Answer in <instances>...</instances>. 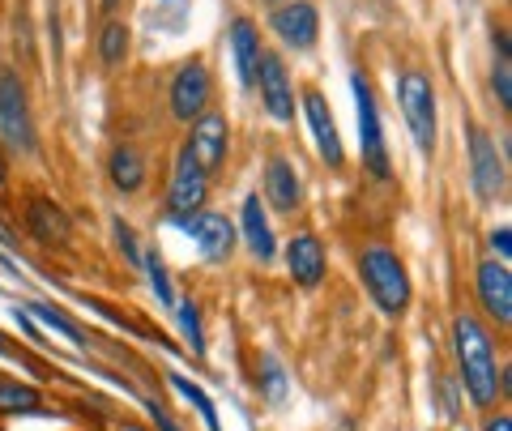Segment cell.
<instances>
[{
    "label": "cell",
    "mask_w": 512,
    "mask_h": 431,
    "mask_svg": "<svg viewBox=\"0 0 512 431\" xmlns=\"http://www.w3.org/2000/svg\"><path fill=\"white\" fill-rule=\"evenodd\" d=\"M171 380V389L175 393H180L184 397V402H192V406H197V414H201V419H205V427H210V431H222V423H218V414H214V402H210V397H205L197 385H192V380H184V376H167Z\"/></svg>",
    "instance_id": "22"
},
{
    "label": "cell",
    "mask_w": 512,
    "mask_h": 431,
    "mask_svg": "<svg viewBox=\"0 0 512 431\" xmlns=\"http://www.w3.org/2000/svg\"><path fill=\"white\" fill-rule=\"evenodd\" d=\"M286 269H291V278L299 286H320L325 282V248L316 244L312 235H295L291 244H286Z\"/></svg>",
    "instance_id": "15"
},
{
    "label": "cell",
    "mask_w": 512,
    "mask_h": 431,
    "mask_svg": "<svg viewBox=\"0 0 512 431\" xmlns=\"http://www.w3.org/2000/svg\"><path fill=\"white\" fill-rule=\"evenodd\" d=\"M39 410H43L39 389L18 385V380L0 376V414H39Z\"/></svg>",
    "instance_id": "21"
},
{
    "label": "cell",
    "mask_w": 512,
    "mask_h": 431,
    "mask_svg": "<svg viewBox=\"0 0 512 431\" xmlns=\"http://www.w3.org/2000/svg\"><path fill=\"white\" fill-rule=\"evenodd\" d=\"M99 56L103 65H120V60L128 56V26L124 22H107L103 35H99Z\"/></svg>",
    "instance_id": "24"
},
{
    "label": "cell",
    "mask_w": 512,
    "mask_h": 431,
    "mask_svg": "<svg viewBox=\"0 0 512 431\" xmlns=\"http://www.w3.org/2000/svg\"><path fill=\"white\" fill-rule=\"evenodd\" d=\"M470 180H474V193L483 201H495L508 184L504 154L495 150V141L483 129H470Z\"/></svg>",
    "instance_id": "7"
},
{
    "label": "cell",
    "mask_w": 512,
    "mask_h": 431,
    "mask_svg": "<svg viewBox=\"0 0 512 431\" xmlns=\"http://www.w3.org/2000/svg\"><path fill=\"white\" fill-rule=\"evenodd\" d=\"M5 350H9V338H5V333H0V355H5Z\"/></svg>",
    "instance_id": "34"
},
{
    "label": "cell",
    "mask_w": 512,
    "mask_h": 431,
    "mask_svg": "<svg viewBox=\"0 0 512 431\" xmlns=\"http://www.w3.org/2000/svg\"><path fill=\"white\" fill-rule=\"evenodd\" d=\"M474 286H478V303H483L500 325H508L512 321V274H508V265L483 261L478 274H474Z\"/></svg>",
    "instance_id": "12"
},
{
    "label": "cell",
    "mask_w": 512,
    "mask_h": 431,
    "mask_svg": "<svg viewBox=\"0 0 512 431\" xmlns=\"http://www.w3.org/2000/svg\"><path fill=\"white\" fill-rule=\"evenodd\" d=\"M175 227L197 239V248H201L210 261H227L231 248H235V227H231V218H222V214H214V210H201V214H192V218H184V222H175Z\"/></svg>",
    "instance_id": "10"
},
{
    "label": "cell",
    "mask_w": 512,
    "mask_h": 431,
    "mask_svg": "<svg viewBox=\"0 0 512 431\" xmlns=\"http://www.w3.org/2000/svg\"><path fill=\"white\" fill-rule=\"evenodd\" d=\"M359 274H363L367 291H372L380 312H389V316H402L406 312V303H410V278H406L402 261H397L389 248H367L363 257H359Z\"/></svg>",
    "instance_id": "2"
},
{
    "label": "cell",
    "mask_w": 512,
    "mask_h": 431,
    "mask_svg": "<svg viewBox=\"0 0 512 431\" xmlns=\"http://www.w3.org/2000/svg\"><path fill=\"white\" fill-rule=\"evenodd\" d=\"M116 5H120V0H99V9H103V13H111Z\"/></svg>",
    "instance_id": "33"
},
{
    "label": "cell",
    "mask_w": 512,
    "mask_h": 431,
    "mask_svg": "<svg viewBox=\"0 0 512 431\" xmlns=\"http://www.w3.org/2000/svg\"><path fill=\"white\" fill-rule=\"evenodd\" d=\"M239 222H244V244L252 248V257L256 261H274L278 244H274V231H269V218H265V201L261 197H248Z\"/></svg>",
    "instance_id": "18"
},
{
    "label": "cell",
    "mask_w": 512,
    "mask_h": 431,
    "mask_svg": "<svg viewBox=\"0 0 512 431\" xmlns=\"http://www.w3.org/2000/svg\"><path fill=\"white\" fill-rule=\"evenodd\" d=\"M141 265H146V278H150V286H154L158 303H175V295H171V282H167V269H163V261H158L154 252H146V257H141Z\"/></svg>",
    "instance_id": "26"
},
{
    "label": "cell",
    "mask_w": 512,
    "mask_h": 431,
    "mask_svg": "<svg viewBox=\"0 0 512 431\" xmlns=\"http://www.w3.org/2000/svg\"><path fill=\"white\" fill-rule=\"evenodd\" d=\"M26 316H35V321H43L47 329H56V333H64L69 342H77V346H86V333L77 329L69 316H60L56 308H47V303H26Z\"/></svg>",
    "instance_id": "23"
},
{
    "label": "cell",
    "mask_w": 512,
    "mask_h": 431,
    "mask_svg": "<svg viewBox=\"0 0 512 431\" xmlns=\"http://www.w3.org/2000/svg\"><path fill=\"white\" fill-rule=\"evenodd\" d=\"M205 103H210V73H205L201 60H188L171 82V116L197 120V116H205Z\"/></svg>",
    "instance_id": "9"
},
{
    "label": "cell",
    "mask_w": 512,
    "mask_h": 431,
    "mask_svg": "<svg viewBox=\"0 0 512 431\" xmlns=\"http://www.w3.org/2000/svg\"><path fill=\"white\" fill-rule=\"evenodd\" d=\"M265 197L274 201V210H282V214L299 210L303 184H299V171H295L291 158H269V167H265Z\"/></svg>",
    "instance_id": "16"
},
{
    "label": "cell",
    "mask_w": 512,
    "mask_h": 431,
    "mask_svg": "<svg viewBox=\"0 0 512 431\" xmlns=\"http://www.w3.org/2000/svg\"><path fill=\"white\" fill-rule=\"evenodd\" d=\"M192 163H197L205 175L222 171V163H227V120L214 116V111H205V116H197V124H192V137L188 146Z\"/></svg>",
    "instance_id": "8"
},
{
    "label": "cell",
    "mask_w": 512,
    "mask_h": 431,
    "mask_svg": "<svg viewBox=\"0 0 512 431\" xmlns=\"http://www.w3.org/2000/svg\"><path fill=\"white\" fill-rule=\"evenodd\" d=\"M256 86H261L265 111H269L274 120H291V116H295L291 73L282 69V60H278V56H261V65H256Z\"/></svg>",
    "instance_id": "11"
},
{
    "label": "cell",
    "mask_w": 512,
    "mask_h": 431,
    "mask_svg": "<svg viewBox=\"0 0 512 431\" xmlns=\"http://www.w3.org/2000/svg\"><path fill=\"white\" fill-rule=\"evenodd\" d=\"M150 410H154V423H158V431H184V427H180V423H175V419H171V414H167L163 406H158V402H154Z\"/></svg>",
    "instance_id": "31"
},
{
    "label": "cell",
    "mask_w": 512,
    "mask_h": 431,
    "mask_svg": "<svg viewBox=\"0 0 512 431\" xmlns=\"http://www.w3.org/2000/svg\"><path fill=\"white\" fill-rule=\"evenodd\" d=\"M116 239H120L124 257L133 261V265H141V248H137V235H133V227H128V222H116Z\"/></svg>",
    "instance_id": "29"
},
{
    "label": "cell",
    "mask_w": 512,
    "mask_h": 431,
    "mask_svg": "<svg viewBox=\"0 0 512 431\" xmlns=\"http://www.w3.org/2000/svg\"><path fill=\"white\" fill-rule=\"evenodd\" d=\"M205 188H210V175H205L197 163H192L188 150H180V158H175L171 188H167V214H171V222H184V218H192V214H201Z\"/></svg>",
    "instance_id": "5"
},
{
    "label": "cell",
    "mask_w": 512,
    "mask_h": 431,
    "mask_svg": "<svg viewBox=\"0 0 512 431\" xmlns=\"http://www.w3.org/2000/svg\"><path fill=\"white\" fill-rule=\"evenodd\" d=\"M453 338H457V359H461V380L474 397V406H491L504 393V372L495 367V346L483 321L470 312H461L453 321Z\"/></svg>",
    "instance_id": "1"
},
{
    "label": "cell",
    "mask_w": 512,
    "mask_h": 431,
    "mask_svg": "<svg viewBox=\"0 0 512 431\" xmlns=\"http://www.w3.org/2000/svg\"><path fill=\"white\" fill-rule=\"evenodd\" d=\"M495 94H500V107H512V73H508V56H500V65L491 73Z\"/></svg>",
    "instance_id": "28"
},
{
    "label": "cell",
    "mask_w": 512,
    "mask_h": 431,
    "mask_svg": "<svg viewBox=\"0 0 512 431\" xmlns=\"http://www.w3.org/2000/svg\"><path fill=\"white\" fill-rule=\"evenodd\" d=\"M231 52H235V69H239V82L256 86V65H261V43H256V26L248 18H239L231 26Z\"/></svg>",
    "instance_id": "19"
},
{
    "label": "cell",
    "mask_w": 512,
    "mask_h": 431,
    "mask_svg": "<svg viewBox=\"0 0 512 431\" xmlns=\"http://www.w3.org/2000/svg\"><path fill=\"white\" fill-rule=\"evenodd\" d=\"M350 90H355V103H359V133H363V158L372 167L376 180H389V158H384V133H380V111L372 99V86L367 77L355 73L350 77Z\"/></svg>",
    "instance_id": "6"
},
{
    "label": "cell",
    "mask_w": 512,
    "mask_h": 431,
    "mask_svg": "<svg viewBox=\"0 0 512 431\" xmlns=\"http://www.w3.org/2000/svg\"><path fill=\"white\" fill-rule=\"evenodd\" d=\"M269 26H274V35L282 43H291V47H312L316 43V9L308 5V0H291V5L274 9Z\"/></svg>",
    "instance_id": "13"
},
{
    "label": "cell",
    "mask_w": 512,
    "mask_h": 431,
    "mask_svg": "<svg viewBox=\"0 0 512 431\" xmlns=\"http://www.w3.org/2000/svg\"><path fill=\"white\" fill-rule=\"evenodd\" d=\"M491 248L500 252V265H508V252H512V244H508V227H500V231H491Z\"/></svg>",
    "instance_id": "30"
},
{
    "label": "cell",
    "mask_w": 512,
    "mask_h": 431,
    "mask_svg": "<svg viewBox=\"0 0 512 431\" xmlns=\"http://www.w3.org/2000/svg\"><path fill=\"white\" fill-rule=\"evenodd\" d=\"M303 111H308V124H312V137H316V150L325 158L329 167H342L346 163V150H342V137H338V124H333L325 99L312 90L308 99H303Z\"/></svg>",
    "instance_id": "14"
},
{
    "label": "cell",
    "mask_w": 512,
    "mask_h": 431,
    "mask_svg": "<svg viewBox=\"0 0 512 431\" xmlns=\"http://www.w3.org/2000/svg\"><path fill=\"white\" fill-rule=\"evenodd\" d=\"M483 431H512V419H508V414H495V419Z\"/></svg>",
    "instance_id": "32"
},
{
    "label": "cell",
    "mask_w": 512,
    "mask_h": 431,
    "mask_svg": "<svg viewBox=\"0 0 512 431\" xmlns=\"http://www.w3.org/2000/svg\"><path fill=\"white\" fill-rule=\"evenodd\" d=\"M0 184H5V158H0Z\"/></svg>",
    "instance_id": "36"
},
{
    "label": "cell",
    "mask_w": 512,
    "mask_h": 431,
    "mask_svg": "<svg viewBox=\"0 0 512 431\" xmlns=\"http://www.w3.org/2000/svg\"><path fill=\"white\" fill-rule=\"evenodd\" d=\"M26 227L39 244H69V235H73L69 214H64L56 201H43V197L26 205Z\"/></svg>",
    "instance_id": "17"
},
{
    "label": "cell",
    "mask_w": 512,
    "mask_h": 431,
    "mask_svg": "<svg viewBox=\"0 0 512 431\" xmlns=\"http://www.w3.org/2000/svg\"><path fill=\"white\" fill-rule=\"evenodd\" d=\"M0 141L18 154L35 150V120L26 107V86L13 69H0Z\"/></svg>",
    "instance_id": "3"
},
{
    "label": "cell",
    "mask_w": 512,
    "mask_h": 431,
    "mask_svg": "<svg viewBox=\"0 0 512 431\" xmlns=\"http://www.w3.org/2000/svg\"><path fill=\"white\" fill-rule=\"evenodd\" d=\"M261 389H265V397H269V402H274V406H282L286 402V372H282V363L274 359V355H265L261 359Z\"/></svg>",
    "instance_id": "25"
},
{
    "label": "cell",
    "mask_w": 512,
    "mask_h": 431,
    "mask_svg": "<svg viewBox=\"0 0 512 431\" xmlns=\"http://www.w3.org/2000/svg\"><path fill=\"white\" fill-rule=\"evenodd\" d=\"M397 103H402V116L410 124L419 150L436 146V94H431V82L423 73H402L397 82Z\"/></svg>",
    "instance_id": "4"
},
{
    "label": "cell",
    "mask_w": 512,
    "mask_h": 431,
    "mask_svg": "<svg viewBox=\"0 0 512 431\" xmlns=\"http://www.w3.org/2000/svg\"><path fill=\"white\" fill-rule=\"evenodd\" d=\"M158 5H184V0H158Z\"/></svg>",
    "instance_id": "35"
},
{
    "label": "cell",
    "mask_w": 512,
    "mask_h": 431,
    "mask_svg": "<svg viewBox=\"0 0 512 431\" xmlns=\"http://www.w3.org/2000/svg\"><path fill=\"white\" fill-rule=\"evenodd\" d=\"M111 184L120 193H137L146 184V158H141L137 146H116V154H111Z\"/></svg>",
    "instance_id": "20"
},
{
    "label": "cell",
    "mask_w": 512,
    "mask_h": 431,
    "mask_svg": "<svg viewBox=\"0 0 512 431\" xmlns=\"http://www.w3.org/2000/svg\"><path fill=\"white\" fill-rule=\"evenodd\" d=\"M180 329L188 333V346L197 350V355H205V333H201V316H197V303H180Z\"/></svg>",
    "instance_id": "27"
}]
</instances>
